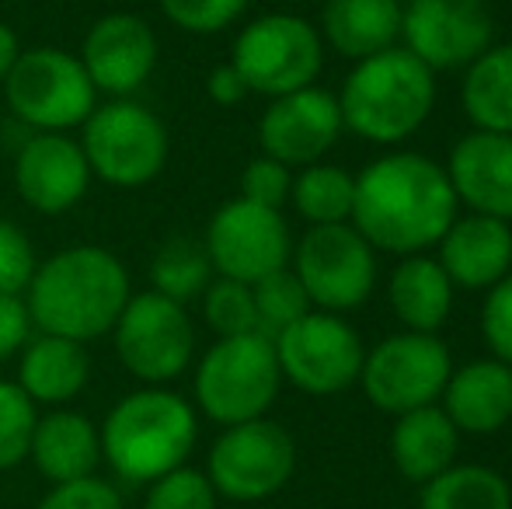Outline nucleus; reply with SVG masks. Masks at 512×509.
Wrapping results in <instances>:
<instances>
[{
  "instance_id": "bb28decb",
  "label": "nucleus",
  "mask_w": 512,
  "mask_h": 509,
  "mask_svg": "<svg viewBox=\"0 0 512 509\" xmlns=\"http://www.w3.org/2000/svg\"><path fill=\"white\" fill-rule=\"evenodd\" d=\"M460 105L474 129L512 136V42H495L464 70Z\"/></svg>"
},
{
  "instance_id": "7c9ffc66",
  "label": "nucleus",
  "mask_w": 512,
  "mask_h": 509,
  "mask_svg": "<svg viewBox=\"0 0 512 509\" xmlns=\"http://www.w3.org/2000/svg\"><path fill=\"white\" fill-rule=\"evenodd\" d=\"M251 297H255L258 335H265V339H276V335L286 332L293 321H300L307 311H314L304 286H300V279L293 276L290 265L272 272V276L258 279V283L251 286Z\"/></svg>"
},
{
  "instance_id": "7ed1b4c3",
  "label": "nucleus",
  "mask_w": 512,
  "mask_h": 509,
  "mask_svg": "<svg viewBox=\"0 0 512 509\" xmlns=\"http://www.w3.org/2000/svg\"><path fill=\"white\" fill-rule=\"evenodd\" d=\"M102 461L126 485H150L185 468L199 443V412L168 387H140L108 408Z\"/></svg>"
},
{
  "instance_id": "58836bf2",
  "label": "nucleus",
  "mask_w": 512,
  "mask_h": 509,
  "mask_svg": "<svg viewBox=\"0 0 512 509\" xmlns=\"http://www.w3.org/2000/svg\"><path fill=\"white\" fill-rule=\"evenodd\" d=\"M35 509H126V503L112 482L91 475L67 485H53Z\"/></svg>"
},
{
  "instance_id": "423d86ee",
  "label": "nucleus",
  "mask_w": 512,
  "mask_h": 509,
  "mask_svg": "<svg viewBox=\"0 0 512 509\" xmlns=\"http://www.w3.org/2000/svg\"><path fill=\"white\" fill-rule=\"evenodd\" d=\"M81 150L95 178L115 189H143L164 171L171 136L164 119L136 98L98 105L81 126Z\"/></svg>"
},
{
  "instance_id": "39448f33",
  "label": "nucleus",
  "mask_w": 512,
  "mask_h": 509,
  "mask_svg": "<svg viewBox=\"0 0 512 509\" xmlns=\"http://www.w3.org/2000/svg\"><path fill=\"white\" fill-rule=\"evenodd\" d=\"M283 374H279L276 346L265 335H234L216 339L196 363V408L216 426H241L265 419L276 405Z\"/></svg>"
},
{
  "instance_id": "ddd939ff",
  "label": "nucleus",
  "mask_w": 512,
  "mask_h": 509,
  "mask_svg": "<svg viewBox=\"0 0 512 509\" xmlns=\"http://www.w3.org/2000/svg\"><path fill=\"white\" fill-rule=\"evenodd\" d=\"M272 346L283 381L314 398H331L359 384V370L366 360L356 328L342 314L328 311H307L286 332H279Z\"/></svg>"
},
{
  "instance_id": "0eeeda50",
  "label": "nucleus",
  "mask_w": 512,
  "mask_h": 509,
  "mask_svg": "<svg viewBox=\"0 0 512 509\" xmlns=\"http://www.w3.org/2000/svg\"><path fill=\"white\" fill-rule=\"evenodd\" d=\"M7 109L35 133H70L98 109V91L81 56L56 46L21 49L4 81Z\"/></svg>"
},
{
  "instance_id": "473e14b6",
  "label": "nucleus",
  "mask_w": 512,
  "mask_h": 509,
  "mask_svg": "<svg viewBox=\"0 0 512 509\" xmlns=\"http://www.w3.org/2000/svg\"><path fill=\"white\" fill-rule=\"evenodd\" d=\"M35 422H39V405L14 381L0 377V471L28 461Z\"/></svg>"
},
{
  "instance_id": "ea45409f",
  "label": "nucleus",
  "mask_w": 512,
  "mask_h": 509,
  "mask_svg": "<svg viewBox=\"0 0 512 509\" xmlns=\"http://www.w3.org/2000/svg\"><path fill=\"white\" fill-rule=\"evenodd\" d=\"M28 339H32V318H28L25 297H4L0 293V367L7 360H18Z\"/></svg>"
},
{
  "instance_id": "6ab92c4d",
  "label": "nucleus",
  "mask_w": 512,
  "mask_h": 509,
  "mask_svg": "<svg viewBox=\"0 0 512 509\" xmlns=\"http://www.w3.org/2000/svg\"><path fill=\"white\" fill-rule=\"evenodd\" d=\"M443 171L467 213L512 224V136L471 129L450 147Z\"/></svg>"
},
{
  "instance_id": "f03ea898",
  "label": "nucleus",
  "mask_w": 512,
  "mask_h": 509,
  "mask_svg": "<svg viewBox=\"0 0 512 509\" xmlns=\"http://www.w3.org/2000/svg\"><path fill=\"white\" fill-rule=\"evenodd\" d=\"M129 297L133 283L119 255L102 245H70L35 265L25 307L35 332L88 346L112 335Z\"/></svg>"
},
{
  "instance_id": "f8f14e48",
  "label": "nucleus",
  "mask_w": 512,
  "mask_h": 509,
  "mask_svg": "<svg viewBox=\"0 0 512 509\" xmlns=\"http://www.w3.org/2000/svg\"><path fill=\"white\" fill-rule=\"evenodd\" d=\"M297 471V443L279 422L251 419L227 426L206 457V478L220 499L262 503L286 489Z\"/></svg>"
},
{
  "instance_id": "4468645a",
  "label": "nucleus",
  "mask_w": 512,
  "mask_h": 509,
  "mask_svg": "<svg viewBox=\"0 0 512 509\" xmlns=\"http://www.w3.org/2000/svg\"><path fill=\"white\" fill-rule=\"evenodd\" d=\"M203 248L216 276L255 286L258 279L290 265L293 234L283 210H269L237 196L209 217Z\"/></svg>"
},
{
  "instance_id": "c756f323",
  "label": "nucleus",
  "mask_w": 512,
  "mask_h": 509,
  "mask_svg": "<svg viewBox=\"0 0 512 509\" xmlns=\"http://www.w3.org/2000/svg\"><path fill=\"white\" fill-rule=\"evenodd\" d=\"M213 279L216 272L209 265V255L196 238H168L150 262V290L175 304L199 300Z\"/></svg>"
},
{
  "instance_id": "5701e85b",
  "label": "nucleus",
  "mask_w": 512,
  "mask_h": 509,
  "mask_svg": "<svg viewBox=\"0 0 512 509\" xmlns=\"http://www.w3.org/2000/svg\"><path fill=\"white\" fill-rule=\"evenodd\" d=\"M91 381V356L84 342L60 339V335L35 332L18 353V377L14 384L35 405L67 408Z\"/></svg>"
},
{
  "instance_id": "c85d7f7f",
  "label": "nucleus",
  "mask_w": 512,
  "mask_h": 509,
  "mask_svg": "<svg viewBox=\"0 0 512 509\" xmlns=\"http://www.w3.org/2000/svg\"><path fill=\"white\" fill-rule=\"evenodd\" d=\"M418 509H512V489L495 468L453 464L422 485Z\"/></svg>"
},
{
  "instance_id": "a211bd4d",
  "label": "nucleus",
  "mask_w": 512,
  "mask_h": 509,
  "mask_svg": "<svg viewBox=\"0 0 512 509\" xmlns=\"http://www.w3.org/2000/svg\"><path fill=\"white\" fill-rule=\"evenodd\" d=\"M91 168L81 140L70 133H32L14 157V189L42 217L70 213L91 189Z\"/></svg>"
},
{
  "instance_id": "f704fd0d",
  "label": "nucleus",
  "mask_w": 512,
  "mask_h": 509,
  "mask_svg": "<svg viewBox=\"0 0 512 509\" xmlns=\"http://www.w3.org/2000/svg\"><path fill=\"white\" fill-rule=\"evenodd\" d=\"M220 496L209 485L206 471L199 468H175L164 478L147 485V499H143V509H216Z\"/></svg>"
},
{
  "instance_id": "20e7f679",
  "label": "nucleus",
  "mask_w": 512,
  "mask_h": 509,
  "mask_svg": "<svg viewBox=\"0 0 512 509\" xmlns=\"http://www.w3.org/2000/svg\"><path fill=\"white\" fill-rule=\"evenodd\" d=\"M342 126L377 147H398L429 123L436 109V74L405 46L352 63L338 91Z\"/></svg>"
},
{
  "instance_id": "f257e3e1",
  "label": "nucleus",
  "mask_w": 512,
  "mask_h": 509,
  "mask_svg": "<svg viewBox=\"0 0 512 509\" xmlns=\"http://www.w3.org/2000/svg\"><path fill=\"white\" fill-rule=\"evenodd\" d=\"M457 213L443 164L418 150H391L356 175L349 224L377 252L408 258L436 248Z\"/></svg>"
},
{
  "instance_id": "a878e982",
  "label": "nucleus",
  "mask_w": 512,
  "mask_h": 509,
  "mask_svg": "<svg viewBox=\"0 0 512 509\" xmlns=\"http://www.w3.org/2000/svg\"><path fill=\"white\" fill-rule=\"evenodd\" d=\"M460 433L439 405H425L394 419L391 461L405 482L425 485L457 464Z\"/></svg>"
},
{
  "instance_id": "dca6fc26",
  "label": "nucleus",
  "mask_w": 512,
  "mask_h": 509,
  "mask_svg": "<svg viewBox=\"0 0 512 509\" xmlns=\"http://www.w3.org/2000/svg\"><path fill=\"white\" fill-rule=\"evenodd\" d=\"M342 133L345 126L338 98L317 84L269 98V109L258 119V147L265 157L286 168H307L324 161V154L335 147Z\"/></svg>"
},
{
  "instance_id": "6e6552de",
  "label": "nucleus",
  "mask_w": 512,
  "mask_h": 509,
  "mask_svg": "<svg viewBox=\"0 0 512 509\" xmlns=\"http://www.w3.org/2000/svg\"><path fill=\"white\" fill-rule=\"evenodd\" d=\"M227 63L241 74L251 95L279 98L317 84L324 70V42L317 25L300 14H262L237 32Z\"/></svg>"
},
{
  "instance_id": "79ce46f5",
  "label": "nucleus",
  "mask_w": 512,
  "mask_h": 509,
  "mask_svg": "<svg viewBox=\"0 0 512 509\" xmlns=\"http://www.w3.org/2000/svg\"><path fill=\"white\" fill-rule=\"evenodd\" d=\"M18 56H21V39H18V32H14L11 25H4V21H0V84L7 81V74L14 70Z\"/></svg>"
},
{
  "instance_id": "c9c22d12",
  "label": "nucleus",
  "mask_w": 512,
  "mask_h": 509,
  "mask_svg": "<svg viewBox=\"0 0 512 509\" xmlns=\"http://www.w3.org/2000/svg\"><path fill=\"white\" fill-rule=\"evenodd\" d=\"M35 245L18 224L0 217V293L4 297H25L28 283L35 276Z\"/></svg>"
},
{
  "instance_id": "9b49d317",
  "label": "nucleus",
  "mask_w": 512,
  "mask_h": 509,
  "mask_svg": "<svg viewBox=\"0 0 512 509\" xmlns=\"http://www.w3.org/2000/svg\"><path fill=\"white\" fill-rule=\"evenodd\" d=\"M453 374V356L439 335L394 332L366 349L359 387L377 412L405 415L425 405H439Z\"/></svg>"
},
{
  "instance_id": "37998d69",
  "label": "nucleus",
  "mask_w": 512,
  "mask_h": 509,
  "mask_svg": "<svg viewBox=\"0 0 512 509\" xmlns=\"http://www.w3.org/2000/svg\"><path fill=\"white\" fill-rule=\"evenodd\" d=\"M401 4H405V0H401Z\"/></svg>"
},
{
  "instance_id": "1a4fd4ad",
  "label": "nucleus",
  "mask_w": 512,
  "mask_h": 509,
  "mask_svg": "<svg viewBox=\"0 0 512 509\" xmlns=\"http://www.w3.org/2000/svg\"><path fill=\"white\" fill-rule=\"evenodd\" d=\"M293 276L300 279L314 311H359L377 290V248L352 224L307 227L293 245Z\"/></svg>"
},
{
  "instance_id": "72a5a7b5",
  "label": "nucleus",
  "mask_w": 512,
  "mask_h": 509,
  "mask_svg": "<svg viewBox=\"0 0 512 509\" xmlns=\"http://www.w3.org/2000/svg\"><path fill=\"white\" fill-rule=\"evenodd\" d=\"M251 0H157L161 14L189 35H216L241 21Z\"/></svg>"
},
{
  "instance_id": "4be33fe9",
  "label": "nucleus",
  "mask_w": 512,
  "mask_h": 509,
  "mask_svg": "<svg viewBox=\"0 0 512 509\" xmlns=\"http://www.w3.org/2000/svg\"><path fill=\"white\" fill-rule=\"evenodd\" d=\"M28 461L53 485L91 478L102 464V433L84 412L53 408L35 422Z\"/></svg>"
},
{
  "instance_id": "f3484780",
  "label": "nucleus",
  "mask_w": 512,
  "mask_h": 509,
  "mask_svg": "<svg viewBox=\"0 0 512 509\" xmlns=\"http://www.w3.org/2000/svg\"><path fill=\"white\" fill-rule=\"evenodd\" d=\"M157 32L143 14L112 11L88 28L81 42V63L98 95L133 98L157 67Z\"/></svg>"
},
{
  "instance_id": "4c0bfd02",
  "label": "nucleus",
  "mask_w": 512,
  "mask_h": 509,
  "mask_svg": "<svg viewBox=\"0 0 512 509\" xmlns=\"http://www.w3.org/2000/svg\"><path fill=\"white\" fill-rule=\"evenodd\" d=\"M481 339L492 349V360L512 367V272L506 279L485 290L481 304Z\"/></svg>"
},
{
  "instance_id": "b1692460",
  "label": "nucleus",
  "mask_w": 512,
  "mask_h": 509,
  "mask_svg": "<svg viewBox=\"0 0 512 509\" xmlns=\"http://www.w3.org/2000/svg\"><path fill=\"white\" fill-rule=\"evenodd\" d=\"M401 14H405L401 0H324L317 32L324 46L359 63L398 46Z\"/></svg>"
},
{
  "instance_id": "cd10ccee",
  "label": "nucleus",
  "mask_w": 512,
  "mask_h": 509,
  "mask_svg": "<svg viewBox=\"0 0 512 509\" xmlns=\"http://www.w3.org/2000/svg\"><path fill=\"white\" fill-rule=\"evenodd\" d=\"M352 199H356V175L342 164H307L293 175L290 203L307 227H331L352 220Z\"/></svg>"
},
{
  "instance_id": "a19ab883",
  "label": "nucleus",
  "mask_w": 512,
  "mask_h": 509,
  "mask_svg": "<svg viewBox=\"0 0 512 509\" xmlns=\"http://www.w3.org/2000/svg\"><path fill=\"white\" fill-rule=\"evenodd\" d=\"M206 95L213 98L216 105H223V109H230V105H241L244 98L251 95L248 84L241 81V74H237L230 63H220V67L209 70L206 77Z\"/></svg>"
},
{
  "instance_id": "aec40b11",
  "label": "nucleus",
  "mask_w": 512,
  "mask_h": 509,
  "mask_svg": "<svg viewBox=\"0 0 512 509\" xmlns=\"http://www.w3.org/2000/svg\"><path fill=\"white\" fill-rule=\"evenodd\" d=\"M436 262L457 290H492L512 272V224L481 213H457L436 241Z\"/></svg>"
},
{
  "instance_id": "2eb2a0df",
  "label": "nucleus",
  "mask_w": 512,
  "mask_h": 509,
  "mask_svg": "<svg viewBox=\"0 0 512 509\" xmlns=\"http://www.w3.org/2000/svg\"><path fill=\"white\" fill-rule=\"evenodd\" d=\"M401 42L432 74L467 70L495 46V14L485 0H405Z\"/></svg>"
},
{
  "instance_id": "9d476101",
  "label": "nucleus",
  "mask_w": 512,
  "mask_h": 509,
  "mask_svg": "<svg viewBox=\"0 0 512 509\" xmlns=\"http://www.w3.org/2000/svg\"><path fill=\"white\" fill-rule=\"evenodd\" d=\"M119 363L147 387H164L196 360V325L189 307L154 290L133 293L112 328Z\"/></svg>"
},
{
  "instance_id": "412c9836",
  "label": "nucleus",
  "mask_w": 512,
  "mask_h": 509,
  "mask_svg": "<svg viewBox=\"0 0 512 509\" xmlns=\"http://www.w3.org/2000/svg\"><path fill=\"white\" fill-rule=\"evenodd\" d=\"M446 419L467 436H492L512 422V367L502 360H471L453 367L443 394Z\"/></svg>"
},
{
  "instance_id": "2f4dec72",
  "label": "nucleus",
  "mask_w": 512,
  "mask_h": 509,
  "mask_svg": "<svg viewBox=\"0 0 512 509\" xmlns=\"http://www.w3.org/2000/svg\"><path fill=\"white\" fill-rule=\"evenodd\" d=\"M203 321L213 328L216 339H234V335L258 332L255 297L248 283L216 276L203 293Z\"/></svg>"
},
{
  "instance_id": "e433bc0d",
  "label": "nucleus",
  "mask_w": 512,
  "mask_h": 509,
  "mask_svg": "<svg viewBox=\"0 0 512 509\" xmlns=\"http://www.w3.org/2000/svg\"><path fill=\"white\" fill-rule=\"evenodd\" d=\"M293 189V168L272 161V157L258 154L244 164L241 171V199L258 206H269V210H283L290 203Z\"/></svg>"
},
{
  "instance_id": "393cba45",
  "label": "nucleus",
  "mask_w": 512,
  "mask_h": 509,
  "mask_svg": "<svg viewBox=\"0 0 512 509\" xmlns=\"http://www.w3.org/2000/svg\"><path fill=\"white\" fill-rule=\"evenodd\" d=\"M453 297L457 286L429 252L401 258L387 279V304L405 332L439 335V328L450 321Z\"/></svg>"
}]
</instances>
